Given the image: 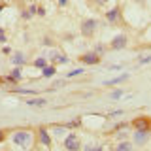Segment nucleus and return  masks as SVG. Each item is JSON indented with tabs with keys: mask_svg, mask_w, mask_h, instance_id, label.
<instances>
[{
	"mask_svg": "<svg viewBox=\"0 0 151 151\" xmlns=\"http://www.w3.org/2000/svg\"><path fill=\"white\" fill-rule=\"evenodd\" d=\"M30 140H32V132H28V130H17L13 134V144H17V145H28Z\"/></svg>",
	"mask_w": 151,
	"mask_h": 151,
	"instance_id": "f257e3e1",
	"label": "nucleus"
},
{
	"mask_svg": "<svg viewBox=\"0 0 151 151\" xmlns=\"http://www.w3.org/2000/svg\"><path fill=\"white\" fill-rule=\"evenodd\" d=\"M94 28H96V21H94V19H85L81 23V34L83 36H93Z\"/></svg>",
	"mask_w": 151,
	"mask_h": 151,
	"instance_id": "f03ea898",
	"label": "nucleus"
},
{
	"mask_svg": "<svg viewBox=\"0 0 151 151\" xmlns=\"http://www.w3.org/2000/svg\"><path fill=\"white\" fill-rule=\"evenodd\" d=\"M64 145H66L68 149H78V147H79V140H78V136H76L74 132H72V134H68V136L64 138Z\"/></svg>",
	"mask_w": 151,
	"mask_h": 151,
	"instance_id": "7ed1b4c3",
	"label": "nucleus"
},
{
	"mask_svg": "<svg viewBox=\"0 0 151 151\" xmlns=\"http://www.w3.org/2000/svg\"><path fill=\"white\" fill-rule=\"evenodd\" d=\"M134 142L138 145H144L147 142V130H142V129H136V134H134Z\"/></svg>",
	"mask_w": 151,
	"mask_h": 151,
	"instance_id": "20e7f679",
	"label": "nucleus"
},
{
	"mask_svg": "<svg viewBox=\"0 0 151 151\" xmlns=\"http://www.w3.org/2000/svg\"><path fill=\"white\" fill-rule=\"evenodd\" d=\"M125 45H127V36L125 34H119V36L113 38V42H111L113 49H121V47H125Z\"/></svg>",
	"mask_w": 151,
	"mask_h": 151,
	"instance_id": "39448f33",
	"label": "nucleus"
},
{
	"mask_svg": "<svg viewBox=\"0 0 151 151\" xmlns=\"http://www.w3.org/2000/svg\"><path fill=\"white\" fill-rule=\"evenodd\" d=\"M134 127L136 129H142V130H149L151 121L145 119V117H138V119H134Z\"/></svg>",
	"mask_w": 151,
	"mask_h": 151,
	"instance_id": "423d86ee",
	"label": "nucleus"
},
{
	"mask_svg": "<svg viewBox=\"0 0 151 151\" xmlns=\"http://www.w3.org/2000/svg\"><path fill=\"white\" fill-rule=\"evenodd\" d=\"M81 60H83L85 64H96L98 63V55L96 53H87V55L81 57Z\"/></svg>",
	"mask_w": 151,
	"mask_h": 151,
	"instance_id": "0eeeda50",
	"label": "nucleus"
},
{
	"mask_svg": "<svg viewBox=\"0 0 151 151\" xmlns=\"http://www.w3.org/2000/svg\"><path fill=\"white\" fill-rule=\"evenodd\" d=\"M40 142L42 144H45L47 147L51 145V138H49V132H47L45 129H40Z\"/></svg>",
	"mask_w": 151,
	"mask_h": 151,
	"instance_id": "6e6552de",
	"label": "nucleus"
},
{
	"mask_svg": "<svg viewBox=\"0 0 151 151\" xmlns=\"http://www.w3.org/2000/svg\"><path fill=\"white\" fill-rule=\"evenodd\" d=\"M106 17H108V21L115 23L117 19H119V8H113V9H110V12L106 13Z\"/></svg>",
	"mask_w": 151,
	"mask_h": 151,
	"instance_id": "1a4fd4ad",
	"label": "nucleus"
},
{
	"mask_svg": "<svg viewBox=\"0 0 151 151\" xmlns=\"http://www.w3.org/2000/svg\"><path fill=\"white\" fill-rule=\"evenodd\" d=\"M129 78L127 74H123V76H119V78H113V79H108L106 81V85H115V83H121V81H125V79Z\"/></svg>",
	"mask_w": 151,
	"mask_h": 151,
	"instance_id": "9d476101",
	"label": "nucleus"
},
{
	"mask_svg": "<svg viewBox=\"0 0 151 151\" xmlns=\"http://www.w3.org/2000/svg\"><path fill=\"white\" fill-rule=\"evenodd\" d=\"M45 100L44 98H34V100H28V106H44Z\"/></svg>",
	"mask_w": 151,
	"mask_h": 151,
	"instance_id": "9b49d317",
	"label": "nucleus"
},
{
	"mask_svg": "<svg viewBox=\"0 0 151 151\" xmlns=\"http://www.w3.org/2000/svg\"><path fill=\"white\" fill-rule=\"evenodd\" d=\"M53 74H55L53 66H44V76H53Z\"/></svg>",
	"mask_w": 151,
	"mask_h": 151,
	"instance_id": "f8f14e48",
	"label": "nucleus"
},
{
	"mask_svg": "<svg viewBox=\"0 0 151 151\" xmlns=\"http://www.w3.org/2000/svg\"><path fill=\"white\" fill-rule=\"evenodd\" d=\"M19 78H21V72H19V70H13L12 76H9V79H19Z\"/></svg>",
	"mask_w": 151,
	"mask_h": 151,
	"instance_id": "ddd939ff",
	"label": "nucleus"
},
{
	"mask_svg": "<svg viewBox=\"0 0 151 151\" xmlns=\"http://www.w3.org/2000/svg\"><path fill=\"white\" fill-rule=\"evenodd\" d=\"M123 96V91H121V89H119V91H115V93H111V98H113V100H117V98H121Z\"/></svg>",
	"mask_w": 151,
	"mask_h": 151,
	"instance_id": "4468645a",
	"label": "nucleus"
},
{
	"mask_svg": "<svg viewBox=\"0 0 151 151\" xmlns=\"http://www.w3.org/2000/svg\"><path fill=\"white\" fill-rule=\"evenodd\" d=\"M13 63H17V64H21V63H23V55H21V53H17L15 57H13Z\"/></svg>",
	"mask_w": 151,
	"mask_h": 151,
	"instance_id": "2eb2a0df",
	"label": "nucleus"
},
{
	"mask_svg": "<svg viewBox=\"0 0 151 151\" xmlns=\"http://www.w3.org/2000/svg\"><path fill=\"white\" fill-rule=\"evenodd\" d=\"M36 66H38V68H44V66H45V59H38L36 60Z\"/></svg>",
	"mask_w": 151,
	"mask_h": 151,
	"instance_id": "dca6fc26",
	"label": "nucleus"
},
{
	"mask_svg": "<svg viewBox=\"0 0 151 151\" xmlns=\"http://www.w3.org/2000/svg\"><path fill=\"white\" fill-rule=\"evenodd\" d=\"M81 72H83V70H81V68H78V70H72V72H70L68 76H70V78H74V76H78V74H81Z\"/></svg>",
	"mask_w": 151,
	"mask_h": 151,
	"instance_id": "f3484780",
	"label": "nucleus"
},
{
	"mask_svg": "<svg viewBox=\"0 0 151 151\" xmlns=\"http://www.w3.org/2000/svg\"><path fill=\"white\" fill-rule=\"evenodd\" d=\"M132 145L130 144H119V149H130Z\"/></svg>",
	"mask_w": 151,
	"mask_h": 151,
	"instance_id": "a211bd4d",
	"label": "nucleus"
},
{
	"mask_svg": "<svg viewBox=\"0 0 151 151\" xmlns=\"http://www.w3.org/2000/svg\"><path fill=\"white\" fill-rule=\"evenodd\" d=\"M63 132H64V127H57L55 129V134H63Z\"/></svg>",
	"mask_w": 151,
	"mask_h": 151,
	"instance_id": "6ab92c4d",
	"label": "nucleus"
},
{
	"mask_svg": "<svg viewBox=\"0 0 151 151\" xmlns=\"http://www.w3.org/2000/svg\"><path fill=\"white\" fill-rule=\"evenodd\" d=\"M57 60H59V63H68V60H66V57H64V55H60V57H57Z\"/></svg>",
	"mask_w": 151,
	"mask_h": 151,
	"instance_id": "aec40b11",
	"label": "nucleus"
},
{
	"mask_svg": "<svg viewBox=\"0 0 151 151\" xmlns=\"http://www.w3.org/2000/svg\"><path fill=\"white\" fill-rule=\"evenodd\" d=\"M140 63H142V64H145V63H151V57H144V59H142Z\"/></svg>",
	"mask_w": 151,
	"mask_h": 151,
	"instance_id": "412c9836",
	"label": "nucleus"
},
{
	"mask_svg": "<svg viewBox=\"0 0 151 151\" xmlns=\"http://www.w3.org/2000/svg\"><path fill=\"white\" fill-rule=\"evenodd\" d=\"M94 4H98V6H100V4H104V2H108V0H93Z\"/></svg>",
	"mask_w": 151,
	"mask_h": 151,
	"instance_id": "4be33fe9",
	"label": "nucleus"
},
{
	"mask_svg": "<svg viewBox=\"0 0 151 151\" xmlns=\"http://www.w3.org/2000/svg\"><path fill=\"white\" fill-rule=\"evenodd\" d=\"M2 140H4V132L0 130V142H2Z\"/></svg>",
	"mask_w": 151,
	"mask_h": 151,
	"instance_id": "5701e85b",
	"label": "nucleus"
}]
</instances>
